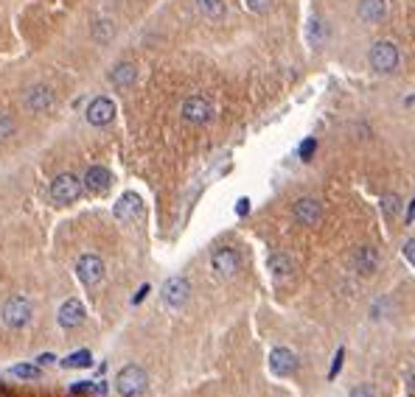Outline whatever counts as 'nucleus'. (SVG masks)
I'll list each match as a JSON object with an SVG mask.
<instances>
[{"label":"nucleus","instance_id":"2f4dec72","mask_svg":"<svg viewBox=\"0 0 415 397\" xmlns=\"http://www.w3.org/2000/svg\"><path fill=\"white\" fill-rule=\"evenodd\" d=\"M236 213H239V215L250 213V199H239V202H236Z\"/></svg>","mask_w":415,"mask_h":397},{"label":"nucleus","instance_id":"393cba45","mask_svg":"<svg viewBox=\"0 0 415 397\" xmlns=\"http://www.w3.org/2000/svg\"><path fill=\"white\" fill-rule=\"evenodd\" d=\"M12 135H14V120L6 112H0V140H9Z\"/></svg>","mask_w":415,"mask_h":397},{"label":"nucleus","instance_id":"a878e982","mask_svg":"<svg viewBox=\"0 0 415 397\" xmlns=\"http://www.w3.org/2000/svg\"><path fill=\"white\" fill-rule=\"evenodd\" d=\"M314 151H317V140H314V138H306V140L301 143V160L309 162V160L314 157Z\"/></svg>","mask_w":415,"mask_h":397},{"label":"nucleus","instance_id":"423d86ee","mask_svg":"<svg viewBox=\"0 0 415 397\" xmlns=\"http://www.w3.org/2000/svg\"><path fill=\"white\" fill-rule=\"evenodd\" d=\"M292 213H295V222H298V224L314 227L320 218H323V204H320V199H314V196H303V199L295 202Z\"/></svg>","mask_w":415,"mask_h":397},{"label":"nucleus","instance_id":"bb28decb","mask_svg":"<svg viewBox=\"0 0 415 397\" xmlns=\"http://www.w3.org/2000/svg\"><path fill=\"white\" fill-rule=\"evenodd\" d=\"M382 204H385V213H387V215H396V213H398V207H401V199L393 193V196H385V199H382Z\"/></svg>","mask_w":415,"mask_h":397},{"label":"nucleus","instance_id":"9d476101","mask_svg":"<svg viewBox=\"0 0 415 397\" xmlns=\"http://www.w3.org/2000/svg\"><path fill=\"white\" fill-rule=\"evenodd\" d=\"M23 104L31 109V112H45L54 107V90L48 84H34L31 90L23 96Z\"/></svg>","mask_w":415,"mask_h":397},{"label":"nucleus","instance_id":"473e14b6","mask_svg":"<svg viewBox=\"0 0 415 397\" xmlns=\"http://www.w3.org/2000/svg\"><path fill=\"white\" fill-rule=\"evenodd\" d=\"M146 294H149V286H141V291H138V294H135V297H132V302H135V305H138V302H141V299H143V297H146Z\"/></svg>","mask_w":415,"mask_h":397},{"label":"nucleus","instance_id":"f3484780","mask_svg":"<svg viewBox=\"0 0 415 397\" xmlns=\"http://www.w3.org/2000/svg\"><path fill=\"white\" fill-rule=\"evenodd\" d=\"M354 266L359 275H373L379 266V252L373 246H359L356 255H354Z\"/></svg>","mask_w":415,"mask_h":397},{"label":"nucleus","instance_id":"4468645a","mask_svg":"<svg viewBox=\"0 0 415 397\" xmlns=\"http://www.w3.org/2000/svg\"><path fill=\"white\" fill-rule=\"evenodd\" d=\"M81 322H85V305H81L79 299H68L62 308H59V325L65 330H73L79 328Z\"/></svg>","mask_w":415,"mask_h":397},{"label":"nucleus","instance_id":"f257e3e1","mask_svg":"<svg viewBox=\"0 0 415 397\" xmlns=\"http://www.w3.org/2000/svg\"><path fill=\"white\" fill-rule=\"evenodd\" d=\"M146 383H149V378H146L143 367H138V364H127L115 375V391L121 397H141L146 391Z\"/></svg>","mask_w":415,"mask_h":397},{"label":"nucleus","instance_id":"39448f33","mask_svg":"<svg viewBox=\"0 0 415 397\" xmlns=\"http://www.w3.org/2000/svg\"><path fill=\"white\" fill-rule=\"evenodd\" d=\"M76 275H79V280L85 283V286H99L101 283V277H104V263H101V257L99 255H81L79 260H76Z\"/></svg>","mask_w":415,"mask_h":397},{"label":"nucleus","instance_id":"1a4fd4ad","mask_svg":"<svg viewBox=\"0 0 415 397\" xmlns=\"http://www.w3.org/2000/svg\"><path fill=\"white\" fill-rule=\"evenodd\" d=\"M191 297V286L185 277H172V280H165L163 286V302L169 305V308H183Z\"/></svg>","mask_w":415,"mask_h":397},{"label":"nucleus","instance_id":"6ab92c4d","mask_svg":"<svg viewBox=\"0 0 415 397\" xmlns=\"http://www.w3.org/2000/svg\"><path fill=\"white\" fill-rule=\"evenodd\" d=\"M267 269L272 272V277H289L292 275V260H289L286 255H281V252H275L267 260Z\"/></svg>","mask_w":415,"mask_h":397},{"label":"nucleus","instance_id":"f03ea898","mask_svg":"<svg viewBox=\"0 0 415 397\" xmlns=\"http://www.w3.org/2000/svg\"><path fill=\"white\" fill-rule=\"evenodd\" d=\"M31 314H34V308H31V299L23 297V294H14L3 302V311H0V319H3L6 328H26L31 322Z\"/></svg>","mask_w":415,"mask_h":397},{"label":"nucleus","instance_id":"f8f14e48","mask_svg":"<svg viewBox=\"0 0 415 397\" xmlns=\"http://www.w3.org/2000/svg\"><path fill=\"white\" fill-rule=\"evenodd\" d=\"M270 369H272L275 375H281V378L292 375V372L298 369V358H295V352H292V350H283V347L272 350V352H270Z\"/></svg>","mask_w":415,"mask_h":397},{"label":"nucleus","instance_id":"c756f323","mask_svg":"<svg viewBox=\"0 0 415 397\" xmlns=\"http://www.w3.org/2000/svg\"><path fill=\"white\" fill-rule=\"evenodd\" d=\"M351 397H373V389H370V386H365V383H359V386H354V389H351Z\"/></svg>","mask_w":415,"mask_h":397},{"label":"nucleus","instance_id":"b1692460","mask_svg":"<svg viewBox=\"0 0 415 397\" xmlns=\"http://www.w3.org/2000/svg\"><path fill=\"white\" fill-rule=\"evenodd\" d=\"M12 375H17V378H23V380H37V378H39V367H31V364H17V367L12 369Z\"/></svg>","mask_w":415,"mask_h":397},{"label":"nucleus","instance_id":"72a5a7b5","mask_svg":"<svg viewBox=\"0 0 415 397\" xmlns=\"http://www.w3.org/2000/svg\"><path fill=\"white\" fill-rule=\"evenodd\" d=\"M51 361H54V352H45V356L37 358V364H51Z\"/></svg>","mask_w":415,"mask_h":397},{"label":"nucleus","instance_id":"9b49d317","mask_svg":"<svg viewBox=\"0 0 415 397\" xmlns=\"http://www.w3.org/2000/svg\"><path fill=\"white\" fill-rule=\"evenodd\" d=\"M85 118H88V123H93V126H107V123H112V118H115V104H112L110 98L99 96V98H93V101L88 104Z\"/></svg>","mask_w":415,"mask_h":397},{"label":"nucleus","instance_id":"dca6fc26","mask_svg":"<svg viewBox=\"0 0 415 397\" xmlns=\"http://www.w3.org/2000/svg\"><path fill=\"white\" fill-rule=\"evenodd\" d=\"M138 78V67L132 62H118L112 70H110V84L118 87V90H123V87H132Z\"/></svg>","mask_w":415,"mask_h":397},{"label":"nucleus","instance_id":"7ed1b4c3","mask_svg":"<svg viewBox=\"0 0 415 397\" xmlns=\"http://www.w3.org/2000/svg\"><path fill=\"white\" fill-rule=\"evenodd\" d=\"M81 180L76 173H59L57 180L51 182V199L57 204H73L79 196H81Z\"/></svg>","mask_w":415,"mask_h":397},{"label":"nucleus","instance_id":"a211bd4d","mask_svg":"<svg viewBox=\"0 0 415 397\" xmlns=\"http://www.w3.org/2000/svg\"><path fill=\"white\" fill-rule=\"evenodd\" d=\"M387 14L385 0H359V20L365 23H379Z\"/></svg>","mask_w":415,"mask_h":397},{"label":"nucleus","instance_id":"cd10ccee","mask_svg":"<svg viewBox=\"0 0 415 397\" xmlns=\"http://www.w3.org/2000/svg\"><path fill=\"white\" fill-rule=\"evenodd\" d=\"M247 6H250L253 12H267L270 6H272V0H244Z\"/></svg>","mask_w":415,"mask_h":397},{"label":"nucleus","instance_id":"412c9836","mask_svg":"<svg viewBox=\"0 0 415 397\" xmlns=\"http://www.w3.org/2000/svg\"><path fill=\"white\" fill-rule=\"evenodd\" d=\"M90 364H93L90 350H76V352H70V356L62 361L65 369H85V367H90Z\"/></svg>","mask_w":415,"mask_h":397},{"label":"nucleus","instance_id":"5701e85b","mask_svg":"<svg viewBox=\"0 0 415 397\" xmlns=\"http://www.w3.org/2000/svg\"><path fill=\"white\" fill-rule=\"evenodd\" d=\"M115 36V25H112V20H99L96 25H93V39L96 42H101V45H107V42Z\"/></svg>","mask_w":415,"mask_h":397},{"label":"nucleus","instance_id":"2eb2a0df","mask_svg":"<svg viewBox=\"0 0 415 397\" xmlns=\"http://www.w3.org/2000/svg\"><path fill=\"white\" fill-rule=\"evenodd\" d=\"M110 182H112V173H110L107 168H101V165L88 168L85 180H81V185H85L90 193H104V191L110 188Z\"/></svg>","mask_w":415,"mask_h":397},{"label":"nucleus","instance_id":"6e6552de","mask_svg":"<svg viewBox=\"0 0 415 397\" xmlns=\"http://www.w3.org/2000/svg\"><path fill=\"white\" fill-rule=\"evenodd\" d=\"M211 266L219 277H233L239 272V252L233 246H219L211 255Z\"/></svg>","mask_w":415,"mask_h":397},{"label":"nucleus","instance_id":"f704fd0d","mask_svg":"<svg viewBox=\"0 0 415 397\" xmlns=\"http://www.w3.org/2000/svg\"><path fill=\"white\" fill-rule=\"evenodd\" d=\"M412 218H415V199L409 202V210H407V224H412Z\"/></svg>","mask_w":415,"mask_h":397},{"label":"nucleus","instance_id":"7c9ffc66","mask_svg":"<svg viewBox=\"0 0 415 397\" xmlns=\"http://www.w3.org/2000/svg\"><path fill=\"white\" fill-rule=\"evenodd\" d=\"M404 257L412 263V266H415V238H409L407 244H404Z\"/></svg>","mask_w":415,"mask_h":397},{"label":"nucleus","instance_id":"0eeeda50","mask_svg":"<svg viewBox=\"0 0 415 397\" xmlns=\"http://www.w3.org/2000/svg\"><path fill=\"white\" fill-rule=\"evenodd\" d=\"M183 118L188 123H208V120L214 118V104L208 101L205 96H191L183 104Z\"/></svg>","mask_w":415,"mask_h":397},{"label":"nucleus","instance_id":"ddd939ff","mask_svg":"<svg viewBox=\"0 0 415 397\" xmlns=\"http://www.w3.org/2000/svg\"><path fill=\"white\" fill-rule=\"evenodd\" d=\"M138 215H141V196L138 193H123L118 199V204H115V218L123 222V224H130V222H135Z\"/></svg>","mask_w":415,"mask_h":397},{"label":"nucleus","instance_id":"aec40b11","mask_svg":"<svg viewBox=\"0 0 415 397\" xmlns=\"http://www.w3.org/2000/svg\"><path fill=\"white\" fill-rule=\"evenodd\" d=\"M325 39H328V23L323 17H312L309 20V42L314 48L325 45Z\"/></svg>","mask_w":415,"mask_h":397},{"label":"nucleus","instance_id":"c85d7f7f","mask_svg":"<svg viewBox=\"0 0 415 397\" xmlns=\"http://www.w3.org/2000/svg\"><path fill=\"white\" fill-rule=\"evenodd\" d=\"M343 358H345V350H337V356H334V364H331L328 378H337V372H340V367H343Z\"/></svg>","mask_w":415,"mask_h":397},{"label":"nucleus","instance_id":"4be33fe9","mask_svg":"<svg viewBox=\"0 0 415 397\" xmlns=\"http://www.w3.org/2000/svg\"><path fill=\"white\" fill-rule=\"evenodd\" d=\"M196 3H199V12L208 20H222L225 17V0H196Z\"/></svg>","mask_w":415,"mask_h":397},{"label":"nucleus","instance_id":"20e7f679","mask_svg":"<svg viewBox=\"0 0 415 397\" xmlns=\"http://www.w3.org/2000/svg\"><path fill=\"white\" fill-rule=\"evenodd\" d=\"M367 59H370V67L376 73H393L398 67V48L393 45V42L382 39V42H376V45L370 48Z\"/></svg>","mask_w":415,"mask_h":397}]
</instances>
